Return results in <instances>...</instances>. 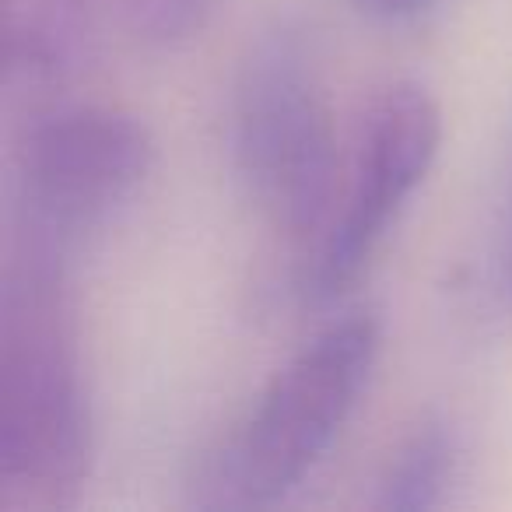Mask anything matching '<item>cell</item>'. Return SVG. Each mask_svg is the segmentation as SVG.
Here are the masks:
<instances>
[{
  "label": "cell",
  "mask_w": 512,
  "mask_h": 512,
  "mask_svg": "<svg viewBox=\"0 0 512 512\" xmlns=\"http://www.w3.org/2000/svg\"><path fill=\"white\" fill-rule=\"evenodd\" d=\"M95 456L67 264L15 249L0 299V505L78 502Z\"/></svg>",
  "instance_id": "1"
},
{
  "label": "cell",
  "mask_w": 512,
  "mask_h": 512,
  "mask_svg": "<svg viewBox=\"0 0 512 512\" xmlns=\"http://www.w3.org/2000/svg\"><path fill=\"white\" fill-rule=\"evenodd\" d=\"M15 249L71 264L130 211L158 162L141 116L99 102H39L15 141Z\"/></svg>",
  "instance_id": "4"
},
{
  "label": "cell",
  "mask_w": 512,
  "mask_h": 512,
  "mask_svg": "<svg viewBox=\"0 0 512 512\" xmlns=\"http://www.w3.org/2000/svg\"><path fill=\"white\" fill-rule=\"evenodd\" d=\"M127 32L148 50H179L204 32L214 0H116Z\"/></svg>",
  "instance_id": "8"
},
{
  "label": "cell",
  "mask_w": 512,
  "mask_h": 512,
  "mask_svg": "<svg viewBox=\"0 0 512 512\" xmlns=\"http://www.w3.org/2000/svg\"><path fill=\"white\" fill-rule=\"evenodd\" d=\"M228 155L249 204L302 249L334 207L341 155L306 32L278 22L246 50L228 102Z\"/></svg>",
  "instance_id": "3"
},
{
  "label": "cell",
  "mask_w": 512,
  "mask_h": 512,
  "mask_svg": "<svg viewBox=\"0 0 512 512\" xmlns=\"http://www.w3.org/2000/svg\"><path fill=\"white\" fill-rule=\"evenodd\" d=\"M509 281H512V239H509Z\"/></svg>",
  "instance_id": "10"
},
{
  "label": "cell",
  "mask_w": 512,
  "mask_h": 512,
  "mask_svg": "<svg viewBox=\"0 0 512 512\" xmlns=\"http://www.w3.org/2000/svg\"><path fill=\"white\" fill-rule=\"evenodd\" d=\"M383 351V323L369 309L344 313L309 337L271 376L242 425L207 456L197 502L253 509L285 502L313 477L355 418Z\"/></svg>",
  "instance_id": "2"
},
{
  "label": "cell",
  "mask_w": 512,
  "mask_h": 512,
  "mask_svg": "<svg viewBox=\"0 0 512 512\" xmlns=\"http://www.w3.org/2000/svg\"><path fill=\"white\" fill-rule=\"evenodd\" d=\"M442 109L418 81H393L358 116L341 162L334 207L302 256L299 292L313 306L337 302L376 260L404 207L432 176Z\"/></svg>",
  "instance_id": "5"
},
{
  "label": "cell",
  "mask_w": 512,
  "mask_h": 512,
  "mask_svg": "<svg viewBox=\"0 0 512 512\" xmlns=\"http://www.w3.org/2000/svg\"><path fill=\"white\" fill-rule=\"evenodd\" d=\"M435 4H439V0H355V8L362 11L369 22H379V25L418 22V18L428 15Z\"/></svg>",
  "instance_id": "9"
},
{
  "label": "cell",
  "mask_w": 512,
  "mask_h": 512,
  "mask_svg": "<svg viewBox=\"0 0 512 512\" xmlns=\"http://www.w3.org/2000/svg\"><path fill=\"white\" fill-rule=\"evenodd\" d=\"M92 46V0H4V85L43 95L81 71Z\"/></svg>",
  "instance_id": "6"
},
{
  "label": "cell",
  "mask_w": 512,
  "mask_h": 512,
  "mask_svg": "<svg viewBox=\"0 0 512 512\" xmlns=\"http://www.w3.org/2000/svg\"><path fill=\"white\" fill-rule=\"evenodd\" d=\"M463 446L446 418H425L400 439L372 484V509L383 512H432L449 502L460 481Z\"/></svg>",
  "instance_id": "7"
}]
</instances>
